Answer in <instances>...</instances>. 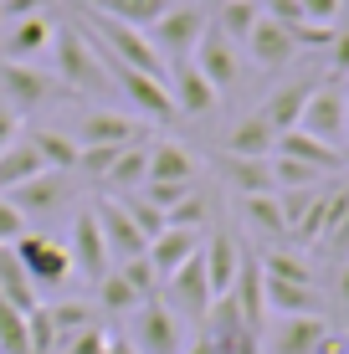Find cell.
I'll list each match as a JSON object with an SVG mask.
<instances>
[{"mask_svg": "<svg viewBox=\"0 0 349 354\" xmlns=\"http://www.w3.org/2000/svg\"><path fill=\"white\" fill-rule=\"evenodd\" d=\"M93 221H98L103 241H108V257H113V267H118V262H134V257H144V252H149L144 231L129 221V211L113 201V195L98 190V201H93Z\"/></svg>", "mask_w": 349, "mask_h": 354, "instance_id": "11", "label": "cell"}, {"mask_svg": "<svg viewBox=\"0 0 349 354\" xmlns=\"http://www.w3.org/2000/svg\"><path fill=\"white\" fill-rule=\"evenodd\" d=\"M257 262H262V272H267V277H283V283H314V267H308V257H303V252L267 247Z\"/></svg>", "mask_w": 349, "mask_h": 354, "instance_id": "36", "label": "cell"}, {"mask_svg": "<svg viewBox=\"0 0 349 354\" xmlns=\"http://www.w3.org/2000/svg\"><path fill=\"white\" fill-rule=\"evenodd\" d=\"M190 62L200 67V77H206L216 93H232L236 82H242V57H236V46L226 41L216 26H206V36H200V46H196Z\"/></svg>", "mask_w": 349, "mask_h": 354, "instance_id": "14", "label": "cell"}, {"mask_svg": "<svg viewBox=\"0 0 349 354\" xmlns=\"http://www.w3.org/2000/svg\"><path fill=\"white\" fill-rule=\"evenodd\" d=\"M334 298H339V308H349V262L339 267V277H334Z\"/></svg>", "mask_w": 349, "mask_h": 354, "instance_id": "45", "label": "cell"}, {"mask_svg": "<svg viewBox=\"0 0 349 354\" xmlns=\"http://www.w3.org/2000/svg\"><path fill=\"white\" fill-rule=\"evenodd\" d=\"M211 6H221V0H211Z\"/></svg>", "mask_w": 349, "mask_h": 354, "instance_id": "49", "label": "cell"}, {"mask_svg": "<svg viewBox=\"0 0 349 354\" xmlns=\"http://www.w3.org/2000/svg\"><path fill=\"white\" fill-rule=\"evenodd\" d=\"M200 160L180 139H149V180L144 185H196Z\"/></svg>", "mask_w": 349, "mask_h": 354, "instance_id": "16", "label": "cell"}, {"mask_svg": "<svg viewBox=\"0 0 349 354\" xmlns=\"http://www.w3.org/2000/svg\"><path fill=\"white\" fill-rule=\"evenodd\" d=\"M62 82L52 77V67L41 62H0V103L10 108L16 118H31L41 108L62 103Z\"/></svg>", "mask_w": 349, "mask_h": 354, "instance_id": "3", "label": "cell"}, {"mask_svg": "<svg viewBox=\"0 0 349 354\" xmlns=\"http://www.w3.org/2000/svg\"><path fill=\"white\" fill-rule=\"evenodd\" d=\"M26 231H31V226L21 221V211L6 201V195H0V247H16V241L26 236Z\"/></svg>", "mask_w": 349, "mask_h": 354, "instance_id": "40", "label": "cell"}, {"mask_svg": "<svg viewBox=\"0 0 349 354\" xmlns=\"http://www.w3.org/2000/svg\"><path fill=\"white\" fill-rule=\"evenodd\" d=\"M6 201L21 211V221H26V226H36V221H57V216L77 211V175H62V169H41V175L26 180L21 190H10Z\"/></svg>", "mask_w": 349, "mask_h": 354, "instance_id": "4", "label": "cell"}, {"mask_svg": "<svg viewBox=\"0 0 349 354\" xmlns=\"http://www.w3.org/2000/svg\"><path fill=\"white\" fill-rule=\"evenodd\" d=\"M72 6H88V10H98V16H108V21H124V26L149 31L175 0H72Z\"/></svg>", "mask_w": 349, "mask_h": 354, "instance_id": "29", "label": "cell"}, {"mask_svg": "<svg viewBox=\"0 0 349 354\" xmlns=\"http://www.w3.org/2000/svg\"><path fill=\"white\" fill-rule=\"evenodd\" d=\"M344 144H349V93H344Z\"/></svg>", "mask_w": 349, "mask_h": 354, "instance_id": "48", "label": "cell"}, {"mask_svg": "<svg viewBox=\"0 0 349 354\" xmlns=\"http://www.w3.org/2000/svg\"><path fill=\"white\" fill-rule=\"evenodd\" d=\"M41 154H36V144L26 139V129L16 133V139L6 144V149H0V195H10V190H21L26 185V180H36L41 175Z\"/></svg>", "mask_w": 349, "mask_h": 354, "instance_id": "26", "label": "cell"}, {"mask_svg": "<svg viewBox=\"0 0 349 354\" xmlns=\"http://www.w3.org/2000/svg\"><path fill=\"white\" fill-rule=\"evenodd\" d=\"M272 160V154H267ZM267 160H242V154H216V175L226 180V185L236 190V201L242 195H278L272 190V169Z\"/></svg>", "mask_w": 349, "mask_h": 354, "instance_id": "22", "label": "cell"}, {"mask_svg": "<svg viewBox=\"0 0 349 354\" xmlns=\"http://www.w3.org/2000/svg\"><path fill=\"white\" fill-rule=\"evenodd\" d=\"M0 298H6V303H16L21 313H31L36 303H41V292L31 288L26 267H21V257H16L10 247H0Z\"/></svg>", "mask_w": 349, "mask_h": 354, "instance_id": "33", "label": "cell"}, {"mask_svg": "<svg viewBox=\"0 0 349 354\" xmlns=\"http://www.w3.org/2000/svg\"><path fill=\"white\" fill-rule=\"evenodd\" d=\"M46 67L62 82L67 97H82V103H108L113 97V77H108L103 52L88 41V31L77 21H62L52 31V52H46Z\"/></svg>", "mask_w": 349, "mask_h": 354, "instance_id": "1", "label": "cell"}, {"mask_svg": "<svg viewBox=\"0 0 349 354\" xmlns=\"http://www.w3.org/2000/svg\"><path fill=\"white\" fill-rule=\"evenodd\" d=\"M164 226H175V231H211V195L206 190H190L180 205L164 211Z\"/></svg>", "mask_w": 349, "mask_h": 354, "instance_id": "37", "label": "cell"}, {"mask_svg": "<svg viewBox=\"0 0 349 354\" xmlns=\"http://www.w3.org/2000/svg\"><path fill=\"white\" fill-rule=\"evenodd\" d=\"M298 129L323 139V144H344V93L334 88V82H319V88L308 93V108H303V118H298Z\"/></svg>", "mask_w": 349, "mask_h": 354, "instance_id": "17", "label": "cell"}, {"mask_svg": "<svg viewBox=\"0 0 349 354\" xmlns=\"http://www.w3.org/2000/svg\"><path fill=\"white\" fill-rule=\"evenodd\" d=\"M118 272L129 277V288H134V292H139L144 303H149V298H160V272H154V267H149V257H134V262H118Z\"/></svg>", "mask_w": 349, "mask_h": 354, "instance_id": "39", "label": "cell"}, {"mask_svg": "<svg viewBox=\"0 0 349 354\" xmlns=\"http://www.w3.org/2000/svg\"><path fill=\"white\" fill-rule=\"evenodd\" d=\"M329 344V324L319 313H293V319H272L262 349L267 354H323Z\"/></svg>", "mask_w": 349, "mask_h": 354, "instance_id": "13", "label": "cell"}, {"mask_svg": "<svg viewBox=\"0 0 349 354\" xmlns=\"http://www.w3.org/2000/svg\"><path fill=\"white\" fill-rule=\"evenodd\" d=\"M108 62V57H103ZM108 77H113V93L124 97L129 108H134V118H144V124H175L180 118V108H175V97H170V82H160V77H144V72L134 67H118V62H108Z\"/></svg>", "mask_w": 349, "mask_h": 354, "instance_id": "8", "label": "cell"}, {"mask_svg": "<svg viewBox=\"0 0 349 354\" xmlns=\"http://www.w3.org/2000/svg\"><path fill=\"white\" fill-rule=\"evenodd\" d=\"M26 139L36 144V154H41L46 169H62V175H77V160H82V144L72 139L67 129H26Z\"/></svg>", "mask_w": 349, "mask_h": 354, "instance_id": "28", "label": "cell"}, {"mask_svg": "<svg viewBox=\"0 0 349 354\" xmlns=\"http://www.w3.org/2000/svg\"><path fill=\"white\" fill-rule=\"evenodd\" d=\"M257 21H262V0H221V6H216V21H211V26L221 31L232 46H242Z\"/></svg>", "mask_w": 349, "mask_h": 354, "instance_id": "32", "label": "cell"}, {"mask_svg": "<svg viewBox=\"0 0 349 354\" xmlns=\"http://www.w3.org/2000/svg\"><path fill=\"white\" fill-rule=\"evenodd\" d=\"M52 0H0V26L6 21H21V16H46Z\"/></svg>", "mask_w": 349, "mask_h": 354, "instance_id": "42", "label": "cell"}, {"mask_svg": "<svg viewBox=\"0 0 349 354\" xmlns=\"http://www.w3.org/2000/svg\"><path fill=\"white\" fill-rule=\"evenodd\" d=\"M329 52H334V72H349V31H334Z\"/></svg>", "mask_w": 349, "mask_h": 354, "instance_id": "43", "label": "cell"}, {"mask_svg": "<svg viewBox=\"0 0 349 354\" xmlns=\"http://www.w3.org/2000/svg\"><path fill=\"white\" fill-rule=\"evenodd\" d=\"M26 267L31 288L36 292H62L72 283V257H67V241H57L52 231H26V236L10 247Z\"/></svg>", "mask_w": 349, "mask_h": 354, "instance_id": "7", "label": "cell"}, {"mask_svg": "<svg viewBox=\"0 0 349 354\" xmlns=\"http://www.w3.org/2000/svg\"><path fill=\"white\" fill-rule=\"evenodd\" d=\"M16 133H21V118H16V113H10V108H6V103H0V149H6V144H10V139H16Z\"/></svg>", "mask_w": 349, "mask_h": 354, "instance_id": "44", "label": "cell"}, {"mask_svg": "<svg viewBox=\"0 0 349 354\" xmlns=\"http://www.w3.org/2000/svg\"><path fill=\"white\" fill-rule=\"evenodd\" d=\"M319 82L314 77H298V82H283V88H272L267 97H262V108H257V118L267 124L272 133H287V129H298V118H303V108H308V93H314Z\"/></svg>", "mask_w": 349, "mask_h": 354, "instance_id": "20", "label": "cell"}, {"mask_svg": "<svg viewBox=\"0 0 349 354\" xmlns=\"http://www.w3.org/2000/svg\"><path fill=\"white\" fill-rule=\"evenodd\" d=\"M298 10H303V21H314V26H329V21H339L344 0H298Z\"/></svg>", "mask_w": 349, "mask_h": 354, "instance_id": "41", "label": "cell"}, {"mask_svg": "<svg viewBox=\"0 0 349 354\" xmlns=\"http://www.w3.org/2000/svg\"><path fill=\"white\" fill-rule=\"evenodd\" d=\"M139 303H144V298H139L134 288H129V277L118 272V267H108V272L98 277V283H93V308H98V313H108V319H118V324H124L129 313L139 308Z\"/></svg>", "mask_w": 349, "mask_h": 354, "instance_id": "30", "label": "cell"}, {"mask_svg": "<svg viewBox=\"0 0 349 354\" xmlns=\"http://www.w3.org/2000/svg\"><path fill=\"white\" fill-rule=\"evenodd\" d=\"M200 241H206V231H175V226H170V231H160V236L149 241V252H144V257H149V267L160 272V283H164L170 272H180V267L200 252Z\"/></svg>", "mask_w": 349, "mask_h": 354, "instance_id": "21", "label": "cell"}, {"mask_svg": "<svg viewBox=\"0 0 349 354\" xmlns=\"http://www.w3.org/2000/svg\"><path fill=\"white\" fill-rule=\"evenodd\" d=\"M262 303L278 319H293V313H319L323 298H319V283H283V277L262 272Z\"/></svg>", "mask_w": 349, "mask_h": 354, "instance_id": "24", "label": "cell"}, {"mask_svg": "<svg viewBox=\"0 0 349 354\" xmlns=\"http://www.w3.org/2000/svg\"><path fill=\"white\" fill-rule=\"evenodd\" d=\"M242 46H247V57H252V62H257L262 72H283V67H293V62H298V41H293V31L278 26V21H267V16L252 26V36H247Z\"/></svg>", "mask_w": 349, "mask_h": 354, "instance_id": "18", "label": "cell"}, {"mask_svg": "<svg viewBox=\"0 0 349 354\" xmlns=\"http://www.w3.org/2000/svg\"><path fill=\"white\" fill-rule=\"evenodd\" d=\"M52 31H57L52 16H21V21H6V26H0V62H41V67H46Z\"/></svg>", "mask_w": 349, "mask_h": 354, "instance_id": "12", "label": "cell"}, {"mask_svg": "<svg viewBox=\"0 0 349 354\" xmlns=\"http://www.w3.org/2000/svg\"><path fill=\"white\" fill-rule=\"evenodd\" d=\"M206 26H211V16L196 6V0H175V6L149 26V41H154V52L164 57V67H170V62L196 57V46H200V36H206Z\"/></svg>", "mask_w": 349, "mask_h": 354, "instance_id": "6", "label": "cell"}, {"mask_svg": "<svg viewBox=\"0 0 349 354\" xmlns=\"http://www.w3.org/2000/svg\"><path fill=\"white\" fill-rule=\"evenodd\" d=\"M0 354H31V334H26V313L16 303L0 298Z\"/></svg>", "mask_w": 349, "mask_h": 354, "instance_id": "38", "label": "cell"}, {"mask_svg": "<svg viewBox=\"0 0 349 354\" xmlns=\"http://www.w3.org/2000/svg\"><path fill=\"white\" fill-rule=\"evenodd\" d=\"M160 298H164V308L180 313V319H196V324H206V313H211V283H206V262H200V252L190 257L180 272H170L160 283Z\"/></svg>", "mask_w": 349, "mask_h": 354, "instance_id": "10", "label": "cell"}, {"mask_svg": "<svg viewBox=\"0 0 349 354\" xmlns=\"http://www.w3.org/2000/svg\"><path fill=\"white\" fill-rule=\"evenodd\" d=\"M272 144H278V133L262 124L257 113H247V118H236V124H232V133H226V149H221V154H242V160H267Z\"/></svg>", "mask_w": 349, "mask_h": 354, "instance_id": "31", "label": "cell"}, {"mask_svg": "<svg viewBox=\"0 0 349 354\" xmlns=\"http://www.w3.org/2000/svg\"><path fill=\"white\" fill-rule=\"evenodd\" d=\"M236 211H242V221L257 231V236H267V241L287 236V221H283L278 195H242V201H236Z\"/></svg>", "mask_w": 349, "mask_h": 354, "instance_id": "34", "label": "cell"}, {"mask_svg": "<svg viewBox=\"0 0 349 354\" xmlns=\"http://www.w3.org/2000/svg\"><path fill=\"white\" fill-rule=\"evenodd\" d=\"M118 334L129 339L134 354H185V344H190V339H185V319L164 308V298L139 303V308L124 319Z\"/></svg>", "mask_w": 349, "mask_h": 354, "instance_id": "2", "label": "cell"}, {"mask_svg": "<svg viewBox=\"0 0 349 354\" xmlns=\"http://www.w3.org/2000/svg\"><path fill=\"white\" fill-rule=\"evenodd\" d=\"M72 139H77L82 149H124V144L154 139V129L144 124V118H134V113L108 108V103H88L82 118H77V129H72Z\"/></svg>", "mask_w": 349, "mask_h": 354, "instance_id": "5", "label": "cell"}, {"mask_svg": "<svg viewBox=\"0 0 349 354\" xmlns=\"http://www.w3.org/2000/svg\"><path fill=\"white\" fill-rule=\"evenodd\" d=\"M185 354H216V344H211L206 334H196V339H190V344H185Z\"/></svg>", "mask_w": 349, "mask_h": 354, "instance_id": "47", "label": "cell"}, {"mask_svg": "<svg viewBox=\"0 0 349 354\" xmlns=\"http://www.w3.org/2000/svg\"><path fill=\"white\" fill-rule=\"evenodd\" d=\"M103 354H134V349H129V339H124V334H108V344H103Z\"/></svg>", "mask_w": 349, "mask_h": 354, "instance_id": "46", "label": "cell"}, {"mask_svg": "<svg viewBox=\"0 0 349 354\" xmlns=\"http://www.w3.org/2000/svg\"><path fill=\"white\" fill-rule=\"evenodd\" d=\"M67 257H72V277L77 283H98V277L113 267V257H108V241L98 221H93V205H82V211H72V231H67Z\"/></svg>", "mask_w": 349, "mask_h": 354, "instance_id": "9", "label": "cell"}, {"mask_svg": "<svg viewBox=\"0 0 349 354\" xmlns=\"http://www.w3.org/2000/svg\"><path fill=\"white\" fill-rule=\"evenodd\" d=\"M144 180H149V139L118 149L113 165H108V175L98 180V190H103V195H108V190H113V195H134V190H144Z\"/></svg>", "mask_w": 349, "mask_h": 354, "instance_id": "23", "label": "cell"}, {"mask_svg": "<svg viewBox=\"0 0 349 354\" xmlns=\"http://www.w3.org/2000/svg\"><path fill=\"white\" fill-rule=\"evenodd\" d=\"M242 257H247V252L236 247V236H232V231L211 226V236L200 241V262H206V283H211V298H226V292L236 288Z\"/></svg>", "mask_w": 349, "mask_h": 354, "instance_id": "15", "label": "cell"}, {"mask_svg": "<svg viewBox=\"0 0 349 354\" xmlns=\"http://www.w3.org/2000/svg\"><path fill=\"white\" fill-rule=\"evenodd\" d=\"M272 154H287V160H303V165L323 169V175H334V169L344 165V154L334 149V144H323V139H314V133H303V129H287V133H278Z\"/></svg>", "mask_w": 349, "mask_h": 354, "instance_id": "27", "label": "cell"}, {"mask_svg": "<svg viewBox=\"0 0 349 354\" xmlns=\"http://www.w3.org/2000/svg\"><path fill=\"white\" fill-rule=\"evenodd\" d=\"M170 97H175V108H180V118H206L211 108H216V93L206 77H200V67L190 62H170Z\"/></svg>", "mask_w": 349, "mask_h": 354, "instance_id": "19", "label": "cell"}, {"mask_svg": "<svg viewBox=\"0 0 349 354\" xmlns=\"http://www.w3.org/2000/svg\"><path fill=\"white\" fill-rule=\"evenodd\" d=\"M267 169H272V190H319L323 185V169H314V165H303V160H287V154H272L267 160Z\"/></svg>", "mask_w": 349, "mask_h": 354, "instance_id": "35", "label": "cell"}, {"mask_svg": "<svg viewBox=\"0 0 349 354\" xmlns=\"http://www.w3.org/2000/svg\"><path fill=\"white\" fill-rule=\"evenodd\" d=\"M46 324H52V344L67 349L77 334H88V328H98V308H93L88 298H67V303H41Z\"/></svg>", "mask_w": 349, "mask_h": 354, "instance_id": "25", "label": "cell"}]
</instances>
